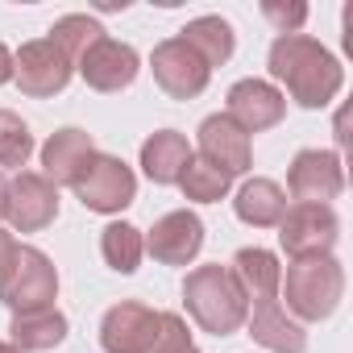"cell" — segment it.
<instances>
[{
	"label": "cell",
	"mask_w": 353,
	"mask_h": 353,
	"mask_svg": "<svg viewBox=\"0 0 353 353\" xmlns=\"http://www.w3.org/2000/svg\"><path fill=\"white\" fill-rule=\"evenodd\" d=\"M270 75L291 92L299 108H324L336 100L345 71L332 50H324L307 34H283L270 46Z\"/></svg>",
	"instance_id": "6da1fadb"
},
{
	"label": "cell",
	"mask_w": 353,
	"mask_h": 353,
	"mask_svg": "<svg viewBox=\"0 0 353 353\" xmlns=\"http://www.w3.org/2000/svg\"><path fill=\"white\" fill-rule=\"evenodd\" d=\"M183 307L188 316L212 332V336H233L245 316H250V299L241 291V283L233 279L229 266L221 262H208V266H196L188 279H183Z\"/></svg>",
	"instance_id": "7a4b0ae2"
},
{
	"label": "cell",
	"mask_w": 353,
	"mask_h": 353,
	"mask_svg": "<svg viewBox=\"0 0 353 353\" xmlns=\"http://www.w3.org/2000/svg\"><path fill=\"white\" fill-rule=\"evenodd\" d=\"M287 307L299 320H328L345 295V270L332 254L324 258H303L295 266H287V279L279 283Z\"/></svg>",
	"instance_id": "3957f363"
},
{
	"label": "cell",
	"mask_w": 353,
	"mask_h": 353,
	"mask_svg": "<svg viewBox=\"0 0 353 353\" xmlns=\"http://www.w3.org/2000/svg\"><path fill=\"white\" fill-rule=\"evenodd\" d=\"M71 192H75V200L88 212L112 216V212H121V208L133 204V196H137V174L117 154H100L96 150V158L83 166V174L71 183Z\"/></svg>",
	"instance_id": "277c9868"
},
{
	"label": "cell",
	"mask_w": 353,
	"mask_h": 353,
	"mask_svg": "<svg viewBox=\"0 0 353 353\" xmlns=\"http://www.w3.org/2000/svg\"><path fill=\"white\" fill-rule=\"evenodd\" d=\"M54 295H59L54 262L34 245H17L13 266H9L5 283H0V299L13 312H38V307H54Z\"/></svg>",
	"instance_id": "5b68a950"
},
{
	"label": "cell",
	"mask_w": 353,
	"mask_h": 353,
	"mask_svg": "<svg viewBox=\"0 0 353 353\" xmlns=\"http://www.w3.org/2000/svg\"><path fill=\"white\" fill-rule=\"evenodd\" d=\"M336 233H341V221L328 204H291L279 221V245L295 262L332 254Z\"/></svg>",
	"instance_id": "8992f818"
},
{
	"label": "cell",
	"mask_w": 353,
	"mask_h": 353,
	"mask_svg": "<svg viewBox=\"0 0 353 353\" xmlns=\"http://www.w3.org/2000/svg\"><path fill=\"white\" fill-rule=\"evenodd\" d=\"M150 71H154V83L170 96V100H196L208 79H212V67L179 38H166L154 46L150 54Z\"/></svg>",
	"instance_id": "52a82bcc"
},
{
	"label": "cell",
	"mask_w": 353,
	"mask_h": 353,
	"mask_svg": "<svg viewBox=\"0 0 353 353\" xmlns=\"http://www.w3.org/2000/svg\"><path fill=\"white\" fill-rule=\"evenodd\" d=\"M75 67L63 59V50L50 42V38H34L26 42L17 54H13V79L26 96L34 100H46V96H59L67 83H71Z\"/></svg>",
	"instance_id": "ba28073f"
},
{
	"label": "cell",
	"mask_w": 353,
	"mask_h": 353,
	"mask_svg": "<svg viewBox=\"0 0 353 353\" xmlns=\"http://www.w3.org/2000/svg\"><path fill=\"white\" fill-rule=\"evenodd\" d=\"M287 192L295 204H328L345 192V166L332 150H299L287 170Z\"/></svg>",
	"instance_id": "9c48e42d"
},
{
	"label": "cell",
	"mask_w": 353,
	"mask_h": 353,
	"mask_svg": "<svg viewBox=\"0 0 353 353\" xmlns=\"http://www.w3.org/2000/svg\"><path fill=\"white\" fill-rule=\"evenodd\" d=\"M5 216L17 233H42L59 216V188L42 179L38 170H17V179H9Z\"/></svg>",
	"instance_id": "30bf717a"
},
{
	"label": "cell",
	"mask_w": 353,
	"mask_h": 353,
	"mask_svg": "<svg viewBox=\"0 0 353 353\" xmlns=\"http://www.w3.org/2000/svg\"><path fill=\"white\" fill-rule=\"evenodd\" d=\"M158 324H162V312H154L137 299H125V303L104 312L100 345H104V353H150L154 336H158Z\"/></svg>",
	"instance_id": "8fae6325"
},
{
	"label": "cell",
	"mask_w": 353,
	"mask_h": 353,
	"mask_svg": "<svg viewBox=\"0 0 353 353\" xmlns=\"http://www.w3.org/2000/svg\"><path fill=\"white\" fill-rule=\"evenodd\" d=\"M145 250L162 266H188L204 250V221L196 212H188V208L166 212L162 221H154V229L145 237Z\"/></svg>",
	"instance_id": "7c38bea8"
},
{
	"label": "cell",
	"mask_w": 353,
	"mask_h": 353,
	"mask_svg": "<svg viewBox=\"0 0 353 353\" xmlns=\"http://www.w3.org/2000/svg\"><path fill=\"white\" fill-rule=\"evenodd\" d=\"M287 112V100L274 83L266 79H241L229 88V121L241 129V133H262V129H274Z\"/></svg>",
	"instance_id": "4fadbf2b"
},
{
	"label": "cell",
	"mask_w": 353,
	"mask_h": 353,
	"mask_svg": "<svg viewBox=\"0 0 353 353\" xmlns=\"http://www.w3.org/2000/svg\"><path fill=\"white\" fill-rule=\"evenodd\" d=\"M137 67H141V59H137V50H133L129 42L100 38V42L79 59L75 71H79L83 83L96 88V92H121V88H129V83L137 79Z\"/></svg>",
	"instance_id": "5bb4252c"
},
{
	"label": "cell",
	"mask_w": 353,
	"mask_h": 353,
	"mask_svg": "<svg viewBox=\"0 0 353 353\" xmlns=\"http://www.w3.org/2000/svg\"><path fill=\"white\" fill-rule=\"evenodd\" d=\"M96 158V141H92V133H83V129H59L46 145H42V179H50L54 188H71L79 174H83V166Z\"/></svg>",
	"instance_id": "9a60e30c"
},
{
	"label": "cell",
	"mask_w": 353,
	"mask_h": 353,
	"mask_svg": "<svg viewBox=\"0 0 353 353\" xmlns=\"http://www.w3.org/2000/svg\"><path fill=\"white\" fill-rule=\"evenodd\" d=\"M200 158H208L212 166H221L229 179H233V174H245L250 162H254L250 133H241L225 112H216V117H208L200 125Z\"/></svg>",
	"instance_id": "2e32d148"
},
{
	"label": "cell",
	"mask_w": 353,
	"mask_h": 353,
	"mask_svg": "<svg viewBox=\"0 0 353 353\" xmlns=\"http://www.w3.org/2000/svg\"><path fill=\"white\" fill-rule=\"evenodd\" d=\"M245 324H250V336H254L258 345H266L270 353H303V349H307L303 324L291 320L279 299H258L254 312L245 316Z\"/></svg>",
	"instance_id": "e0dca14e"
},
{
	"label": "cell",
	"mask_w": 353,
	"mask_h": 353,
	"mask_svg": "<svg viewBox=\"0 0 353 353\" xmlns=\"http://www.w3.org/2000/svg\"><path fill=\"white\" fill-rule=\"evenodd\" d=\"M192 162V145L183 133H174V129H158L141 141V170H145V179L158 183V188H170V183H179V174L183 166Z\"/></svg>",
	"instance_id": "ac0fdd59"
},
{
	"label": "cell",
	"mask_w": 353,
	"mask_h": 353,
	"mask_svg": "<svg viewBox=\"0 0 353 353\" xmlns=\"http://www.w3.org/2000/svg\"><path fill=\"white\" fill-rule=\"evenodd\" d=\"M9 345L17 353H46L67 341V316L59 307H38V312H13L9 324Z\"/></svg>",
	"instance_id": "d6986e66"
},
{
	"label": "cell",
	"mask_w": 353,
	"mask_h": 353,
	"mask_svg": "<svg viewBox=\"0 0 353 353\" xmlns=\"http://www.w3.org/2000/svg\"><path fill=\"white\" fill-rule=\"evenodd\" d=\"M233 279L241 283V291H245V299H279V283H283V266H279V258L270 254V250H258V245H245V250H237V258H233Z\"/></svg>",
	"instance_id": "ffe728a7"
},
{
	"label": "cell",
	"mask_w": 353,
	"mask_h": 353,
	"mask_svg": "<svg viewBox=\"0 0 353 353\" xmlns=\"http://www.w3.org/2000/svg\"><path fill=\"white\" fill-rule=\"evenodd\" d=\"M233 212H237V221H245L254 229H274L287 212V196L274 179H245L233 200Z\"/></svg>",
	"instance_id": "44dd1931"
},
{
	"label": "cell",
	"mask_w": 353,
	"mask_h": 353,
	"mask_svg": "<svg viewBox=\"0 0 353 353\" xmlns=\"http://www.w3.org/2000/svg\"><path fill=\"white\" fill-rule=\"evenodd\" d=\"M179 42H188L208 67H225L233 59V46H237L233 26L225 17H196V21H188L179 30Z\"/></svg>",
	"instance_id": "7402d4cb"
},
{
	"label": "cell",
	"mask_w": 353,
	"mask_h": 353,
	"mask_svg": "<svg viewBox=\"0 0 353 353\" xmlns=\"http://www.w3.org/2000/svg\"><path fill=\"white\" fill-rule=\"evenodd\" d=\"M100 38H108V34H104L100 21L88 17V13H67V17H59L54 30H50V42L63 50V59H67L71 67H79V59H83Z\"/></svg>",
	"instance_id": "603a6c76"
},
{
	"label": "cell",
	"mask_w": 353,
	"mask_h": 353,
	"mask_svg": "<svg viewBox=\"0 0 353 353\" xmlns=\"http://www.w3.org/2000/svg\"><path fill=\"white\" fill-rule=\"evenodd\" d=\"M100 254L104 262L117 270V274H133L141 266V254H145V237L141 229L125 225V221H112L104 233H100Z\"/></svg>",
	"instance_id": "cb8c5ba5"
},
{
	"label": "cell",
	"mask_w": 353,
	"mask_h": 353,
	"mask_svg": "<svg viewBox=\"0 0 353 353\" xmlns=\"http://www.w3.org/2000/svg\"><path fill=\"white\" fill-rule=\"evenodd\" d=\"M229 183H233V179H229L221 166H212L208 158H196V154H192V162H188L183 174H179L183 196L196 200V204H216V200H225V196H229Z\"/></svg>",
	"instance_id": "d4e9b609"
},
{
	"label": "cell",
	"mask_w": 353,
	"mask_h": 353,
	"mask_svg": "<svg viewBox=\"0 0 353 353\" xmlns=\"http://www.w3.org/2000/svg\"><path fill=\"white\" fill-rule=\"evenodd\" d=\"M30 154H34V133H30V125L17 117V112H9V108H0V166H26L30 162Z\"/></svg>",
	"instance_id": "484cf974"
},
{
	"label": "cell",
	"mask_w": 353,
	"mask_h": 353,
	"mask_svg": "<svg viewBox=\"0 0 353 353\" xmlns=\"http://www.w3.org/2000/svg\"><path fill=\"white\" fill-rule=\"evenodd\" d=\"M150 353H200L183 316H174V312H162V324H158V336H154V349Z\"/></svg>",
	"instance_id": "4316f807"
},
{
	"label": "cell",
	"mask_w": 353,
	"mask_h": 353,
	"mask_svg": "<svg viewBox=\"0 0 353 353\" xmlns=\"http://www.w3.org/2000/svg\"><path fill=\"white\" fill-rule=\"evenodd\" d=\"M262 17L279 30V38H283V34H299V26L307 21V5H279V0H266V5H262Z\"/></svg>",
	"instance_id": "83f0119b"
},
{
	"label": "cell",
	"mask_w": 353,
	"mask_h": 353,
	"mask_svg": "<svg viewBox=\"0 0 353 353\" xmlns=\"http://www.w3.org/2000/svg\"><path fill=\"white\" fill-rule=\"evenodd\" d=\"M13 254H17V241L0 229V283H5V274H9V266H13Z\"/></svg>",
	"instance_id": "f1b7e54d"
},
{
	"label": "cell",
	"mask_w": 353,
	"mask_h": 353,
	"mask_svg": "<svg viewBox=\"0 0 353 353\" xmlns=\"http://www.w3.org/2000/svg\"><path fill=\"white\" fill-rule=\"evenodd\" d=\"M13 79V54H9V46L0 42V83H9Z\"/></svg>",
	"instance_id": "f546056e"
},
{
	"label": "cell",
	"mask_w": 353,
	"mask_h": 353,
	"mask_svg": "<svg viewBox=\"0 0 353 353\" xmlns=\"http://www.w3.org/2000/svg\"><path fill=\"white\" fill-rule=\"evenodd\" d=\"M5 204H9V179L0 174V216H5Z\"/></svg>",
	"instance_id": "4dcf8cb0"
},
{
	"label": "cell",
	"mask_w": 353,
	"mask_h": 353,
	"mask_svg": "<svg viewBox=\"0 0 353 353\" xmlns=\"http://www.w3.org/2000/svg\"><path fill=\"white\" fill-rule=\"evenodd\" d=\"M0 353H17V349H13V345H9V341H0Z\"/></svg>",
	"instance_id": "1f68e13d"
}]
</instances>
